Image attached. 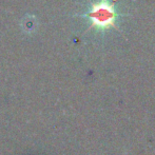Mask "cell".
I'll return each mask as SVG.
<instances>
[{
  "instance_id": "6da1fadb",
  "label": "cell",
  "mask_w": 155,
  "mask_h": 155,
  "mask_svg": "<svg viewBox=\"0 0 155 155\" xmlns=\"http://www.w3.org/2000/svg\"><path fill=\"white\" fill-rule=\"evenodd\" d=\"M86 16L91 19L92 27L104 31L110 29L111 27H115L119 14L110 0H99L92 4Z\"/></svg>"
}]
</instances>
